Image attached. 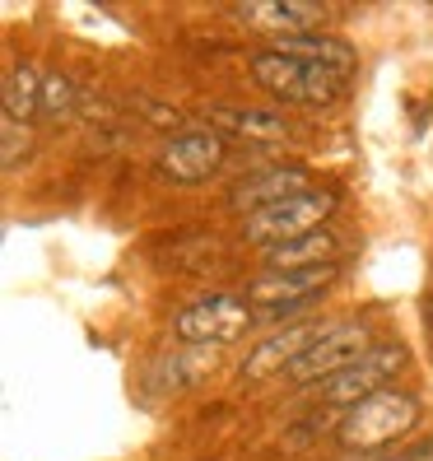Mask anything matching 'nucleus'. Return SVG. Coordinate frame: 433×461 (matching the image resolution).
I'll list each match as a JSON object with an SVG mask.
<instances>
[{
  "instance_id": "obj_17",
  "label": "nucleus",
  "mask_w": 433,
  "mask_h": 461,
  "mask_svg": "<svg viewBox=\"0 0 433 461\" xmlns=\"http://www.w3.org/2000/svg\"><path fill=\"white\" fill-rule=\"evenodd\" d=\"M38 117L51 122V126H61V122H75V117H79V85H75L66 70H47Z\"/></svg>"
},
{
  "instance_id": "obj_1",
  "label": "nucleus",
  "mask_w": 433,
  "mask_h": 461,
  "mask_svg": "<svg viewBox=\"0 0 433 461\" xmlns=\"http://www.w3.org/2000/svg\"><path fill=\"white\" fill-rule=\"evenodd\" d=\"M248 70L257 79V89H266L284 107H331V103L345 98V85H349V75H340L331 66H312V61H299V57H284V51H275V47L252 51Z\"/></svg>"
},
{
  "instance_id": "obj_10",
  "label": "nucleus",
  "mask_w": 433,
  "mask_h": 461,
  "mask_svg": "<svg viewBox=\"0 0 433 461\" xmlns=\"http://www.w3.org/2000/svg\"><path fill=\"white\" fill-rule=\"evenodd\" d=\"M327 327H331V321H289L284 331L257 340V345L248 349V359H242L238 373L248 377V383H261V377H275V373L289 377V368L299 364L321 336H327Z\"/></svg>"
},
{
  "instance_id": "obj_2",
  "label": "nucleus",
  "mask_w": 433,
  "mask_h": 461,
  "mask_svg": "<svg viewBox=\"0 0 433 461\" xmlns=\"http://www.w3.org/2000/svg\"><path fill=\"white\" fill-rule=\"evenodd\" d=\"M419 424V401L410 392H377L364 405L345 411L336 424V443L345 452H383L392 443H401L405 433Z\"/></svg>"
},
{
  "instance_id": "obj_8",
  "label": "nucleus",
  "mask_w": 433,
  "mask_h": 461,
  "mask_svg": "<svg viewBox=\"0 0 433 461\" xmlns=\"http://www.w3.org/2000/svg\"><path fill=\"white\" fill-rule=\"evenodd\" d=\"M368 349H373V336H368L364 321H331L327 336L289 368V383L293 387H321V383H331L336 373H345L355 359H364Z\"/></svg>"
},
{
  "instance_id": "obj_6",
  "label": "nucleus",
  "mask_w": 433,
  "mask_h": 461,
  "mask_svg": "<svg viewBox=\"0 0 433 461\" xmlns=\"http://www.w3.org/2000/svg\"><path fill=\"white\" fill-rule=\"evenodd\" d=\"M410 364V349L405 345H373L364 359H355L345 373H336L331 383L317 387V401L331 405V411H355L368 396L392 392V377Z\"/></svg>"
},
{
  "instance_id": "obj_9",
  "label": "nucleus",
  "mask_w": 433,
  "mask_h": 461,
  "mask_svg": "<svg viewBox=\"0 0 433 461\" xmlns=\"http://www.w3.org/2000/svg\"><path fill=\"white\" fill-rule=\"evenodd\" d=\"M303 192H312V173L303 164H270V168H257L229 186V210L248 220V214H261L280 201L303 196Z\"/></svg>"
},
{
  "instance_id": "obj_15",
  "label": "nucleus",
  "mask_w": 433,
  "mask_h": 461,
  "mask_svg": "<svg viewBox=\"0 0 433 461\" xmlns=\"http://www.w3.org/2000/svg\"><path fill=\"white\" fill-rule=\"evenodd\" d=\"M42 70L33 61H14L10 75H5V122H19V126H29L38 117V107H42Z\"/></svg>"
},
{
  "instance_id": "obj_7",
  "label": "nucleus",
  "mask_w": 433,
  "mask_h": 461,
  "mask_svg": "<svg viewBox=\"0 0 433 461\" xmlns=\"http://www.w3.org/2000/svg\"><path fill=\"white\" fill-rule=\"evenodd\" d=\"M224 158H229L224 135H214L205 126H192L182 135H168L164 149H158V158H154V168L173 186H201V182H210L214 173L224 168Z\"/></svg>"
},
{
  "instance_id": "obj_14",
  "label": "nucleus",
  "mask_w": 433,
  "mask_h": 461,
  "mask_svg": "<svg viewBox=\"0 0 433 461\" xmlns=\"http://www.w3.org/2000/svg\"><path fill=\"white\" fill-rule=\"evenodd\" d=\"M275 51H284V57H299V61H312V66H331L340 75H349L359 66L355 47H349L345 38H331V33H303V38H280L270 42Z\"/></svg>"
},
{
  "instance_id": "obj_18",
  "label": "nucleus",
  "mask_w": 433,
  "mask_h": 461,
  "mask_svg": "<svg viewBox=\"0 0 433 461\" xmlns=\"http://www.w3.org/2000/svg\"><path fill=\"white\" fill-rule=\"evenodd\" d=\"M131 113H140L149 126H164V131H173V135L192 131V126H186V113H182V107L158 103V98H149V94H135V98H131Z\"/></svg>"
},
{
  "instance_id": "obj_3",
  "label": "nucleus",
  "mask_w": 433,
  "mask_h": 461,
  "mask_svg": "<svg viewBox=\"0 0 433 461\" xmlns=\"http://www.w3.org/2000/svg\"><path fill=\"white\" fill-rule=\"evenodd\" d=\"M340 196L331 186H312V192L293 196V201H280L261 214H248L242 220V238L252 242V248H280V242H293V238H308V233H321L327 220L336 214Z\"/></svg>"
},
{
  "instance_id": "obj_20",
  "label": "nucleus",
  "mask_w": 433,
  "mask_h": 461,
  "mask_svg": "<svg viewBox=\"0 0 433 461\" xmlns=\"http://www.w3.org/2000/svg\"><path fill=\"white\" fill-rule=\"evenodd\" d=\"M401 461H433V447H419V452H410V456H401Z\"/></svg>"
},
{
  "instance_id": "obj_11",
  "label": "nucleus",
  "mask_w": 433,
  "mask_h": 461,
  "mask_svg": "<svg viewBox=\"0 0 433 461\" xmlns=\"http://www.w3.org/2000/svg\"><path fill=\"white\" fill-rule=\"evenodd\" d=\"M201 126L214 135H233V140H252V145H275L289 140V122L275 107H233V103H210L201 113Z\"/></svg>"
},
{
  "instance_id": "obj_5",
  "label": "nucleus",
  "mask_w": 433,
  "mask_h": 461,
  "mask_svg": "<svg viewBox=\"0 0 433 461\" xmlns=\"http://www.w3.org/2000/svg\"><path fill=\"white\" fill-rule=\"evenodd\" d=\"M252 321H257V312L238 294H205L173 317V336L196 349H220V345H233L248 336Z\"/></svg>"
},
{
  "instance_id": "obj_12",
  "label": "nucleus",
  "mask_w": 433,
  "mask_h": 461,
  "mask_svg": "<svg viewBox=\"0 0 433 461\" xmlns=\"http://www.w3.org/2000/svg\"><path fill=\"white\" fill-rule=\"evenodd\" d=\"M233 19L257 29L261 38H303V33H321L327 10L317 5H289V0H248V5H233Z\"/></svg>"
},
{
  "instance_id": "obj_21",
  "label": "nucleus",
  "mask_w": 433,
  "mask_h": 461,
  "mask_svg": "<svg viewBox=\"0 0 433 461\" xmlns=\"http://www.w3.org/2000/svg\"><path fill=\"white\" fill-rule=\"evenodd\" d=\"M424 321H428V327H433V298H428V303H424Z\"/></svg>"
},
{
  "instance_id": "obj_19",
  "label": "nucleus",
  "mask_w": 433,
  "mask_h": 461,
  "mask_svg": "<svg viewBox=\"0 0 433 461\" xmlns=\"http://www.w3.org/2000/svg\"><path fill=\"white\" fill-rule=\"evenodd\" d=\"M0 140H5V154H0L5 173H14L23 158L33 154V135H29V126H19V122H5V126H0Z\"/></svg>"
},
{
  "instance_id": "obj_13",
  "label": "nucleus",
  "mask_w": 433,
  "mask_h": 461,
  "mask_svg": "<svg viewBox=\"0 0 433 461\" xmlns=\"http://www.w3.org/2000/svg\"><path fill=\"white\" fill-rule=\"evenodd\" d=\"M336 252H340V238L331 229H321L308 238L280 242V248H266L261 257L270 270H317V266H336Z\"/></svg>"
},
{
  "instance_id": "obj_4",
  "label": "nucleus",
  "mask_w": 433,
  "mask_h": 461,
  "mask_svg": "<svg viewBox=\"0 0 433 461\" xmlns=\"http://www.w3.org/2000/svg\"><path fill=\"white\" fill-rule=\"evenodd\" d=\"M340 276V266H317V270H266V276H257L248 285V308L257 312V321H284L293 312L312 308L321 294H327Z\"/></svg>"
},
{
  "instance_id": "obj_16",
  "label": "nucleus",
  "mask_w": 433,
  "mask_h": 461,
  "mask_svg": "<svg viewBox=\"0 0 433 461\" xmlns=\"http://www.w3.org/2000/svg\"><path fill=\"white\" fill-rule=\"evenodd\" d=\"M214 368V349H196V345H182L177 355L168 359H158L154 373H149V383L154 387H164V392H182V387H192L201 373Z\"/></svg>"
}]
</instances>
